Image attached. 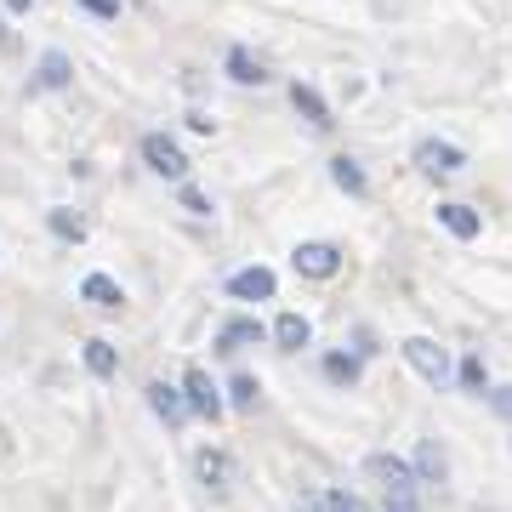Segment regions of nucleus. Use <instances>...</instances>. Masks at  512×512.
Masks as SVG:
<instances>
[{
	"label": "nucleus",
	"mask_w": 512,
	"mask_h": 512,
	"mask_svg": "<svg viewBox=\"0 0 512 512\" xmlns=\"http://www.w3.org/2000/svg\"><path fill=\"white\" fill-rule=\"evenodd\" d=\"M86 370H92L97 382H109L114 370H120V353H114L103 336H92V342H86Z\"/></svg>",
	"instance_id": "nucleus-18"
},
{
	"label": "nucleus",
	"mask_w": 512,
	"mask_h": 512,
	"mask_svg": "<svg viewBox=\"0 0 512 512\" xmlns=\"http://www.w3.org/2000/svg\"><path fill=\"white\" fill-rule=\"evenodd\" d=\"M416 478H427V484H439V478H444V450L433 439L416 450Z\"/></svg>",
	"instance_id": "nucleus-21"
},
{
	"label": "nucleus",
	"mask_w": 512,
	"mask_h": 512,
	"mask_svg": "<svg viewBox=\"0 0 512 512\" xmlns=\"http://www.w3.org/2000/svg\"><path fill=\"white\" fill-rule=\"evenodd\" d=\"M46 228H52L57 239H69V245L86 239V217H74L69 205H52V211H46Z\"/></svg>",
	"instance_id": "nucleus-19"
},
{
	"label": "nucleus",
	"mask_w": 512,
	"mask_h": 512,
	"mask_svg": "<svg viewBox=\"0 0 512 512\" xmlns=\"http://www.w3.org/2000/svg\"><path fill=\"white\" fill-rule=\"evenodd\" d=\"M365 473L376 478V484H382L387 495H399V490H416V484H421V478H416V467H410L404 456H387V450H376V456H365Z\"/></svg>",
	"instance_id": "nucleus-5"
},
{
	"label": "nucleus",
	"mask_w": 512,
	"mask_h": 512,
	"mask_svg": "<svg viewBox=\"0 0 512 512\" xmlns=\"http://www.w3.org/2000/svg\"><path fill=\"white\" fill-rule=\"evenodd\" d=\"M194 473H200V484L211 495H228L234 490V478H239V467H234L228 450H200V456H194Z\"/></svg>",
	"instance_id": "nucleus-6"
},
{
	"label": "nucleus",
	"mask_w": 512,
	"mask_h": 512,
	"mask_svg": "<svg viewBox=\"0 0 512 512\" xmlns=\"http://www.w3.org/2000/svg\"><path fill=\"white\" fill-rule=\"evenodd\" d=\"M69 80H74V63H69L63 52H46V57H40V69H35V86H46V92H63Z\"/></svg>",
	"instance_id": "nucleus-17"
},
{
	"label": "nucleus",
	"mask_w": 512,
	"mask_h": 512,
	"mask_svg": "<svg viewBox=\"0 0 512 512\" xmlns=\"http://www.w3.org/2000/svg\"><path fill=\"white\" fill-rule=\"evenodd\" d=\"M461 387H467V393H484V359H478V353L461 359Z\"/></svg>",
	"instance_id": "nucleus-24"
},
{
	"label": "nucleus",
	"mask_w": 512,
	"mask_h": 512,
	"mask_svg": "<svg viewBox=\"0 0 512 512\" xmlns=\"http://www.w3.org/2000/svg\"><path fill=\"white\" fill-rule=\"evenodd\" d=\"M416 171H427V177H461V171H467V154H461L456 143L421 137L416 143Z\"/></svg>",
	"instance_id": "nucleus-4"
},
{
	"label": "nucleus",
	"mask_w": 512,
	"mask_h": 512,
	"mask_svg": "<svg viewBox=\"0 0 512 512\" xmlns=\"http://www.w3.org/2000/svg\"><path fill=\"white\" fill-rule=\"evenodd\" d=\"M490 404H495V416H507V421H512V387H495Z\"/></svg>",
	"instance_id": "nucleus-30"
},
{
	"label": "nucleus",
	"mask_w": 512,
	"mask_h": 512,
	"mask_svg": "<svg viewBox=\"0 0 512 512\" xmlns=\"http://www.w3.org/2000/svg\"><path fill=\"white\" fill-rule=\"evenodd\" d=\"M74 6H86L92 18H120V0H74Z\"/></svg>",
	"instance_id": "nucleus-28"
},
{
	"label": "nucleus",
	"mask_w": 512,
	"mask_h": 512,
	"mask_svg": "<svg viewBox=\"0 0 512 512\" xmlns=\"http://www.w3.org/2000/svg\"><path fill=\"white\" fill-rule=\"evenodd\" d=\"M183 393H188V410H194V416H205V421L222 416V393L211 387V376H205V370H188V376H183Z\"/></svg>",
	"instance_id": "nucleus-8"
},
{
	"label": "nucleus",
	"mask_w": 512,
	"mask_h": 512,
	"mask_svg": "<svg viewBox=\"0 0 512 512\" xmlns=\"http://www.w3.org/2000/svg\"><path fill=\"white\" fill-rule=\"evenodd\" d=\"M330 512H370L359 495H348V490H330Z\"/></svg>",
	"instance_id": "nucleus-27"
},
{
	"label": "nucleus",
	"mask_w": 512,
	"mask_h": 512,
	"mask_svg": "<svg viewBox=\"0 0 512 512\" xmlns=\"http://www.w3.org/2000/svg\"><path fill=\"white\" fill-rule=\"evenodd\" d=\"M256 393H262V387H256L251 376H234V387H228V404H234V410H256Z\"/></svg>",
	"instance_id": "nucleus-23"
},
{
	"label": "nucleus",
	"mask_w": 512,
	"mask_h": 512,
	"mask_svg": "<svg viewBox=\"0 0 512 512\" xmlns=\"http://www.w3.org/2000/svg\"><path fill=\"white\" fill-rule=\"evenodd\" d=\"M439 222H444L456 239H478V234H484V217H478L473 205H461V200H444V205H439Z\"/></svg>",
	"instance_id": "nucleus-12"
},
{
	"label": "nucleus",
	"mask_w": 512,
	"mask_h": 512,
	"mask_svg": "<svg viewBox=\"0 0 512 512\" xmlns=\"http://www.w3.org/2000/svg\"><path fill=\"white\" fill-rule=\"evenodd\" d=\"M296 512H330L325 490H296Z\"/></svg>",
	"instance_id": "nucleus-25"
},
{
	"label": "nucleus",
	"mask_w": 512,
	"mask_h": 512,
	"mask_svg": "<svg viewBox=\"0 0 512 512\" xmlns=\"http://www.w3.org/2000/svg\"><path fill=\"white\" fill-rule=\"evenodd\" d=\"M319 370H325V382H336V387H353V382H359V359H348V353H330Z\"/></svg>",
	"instance_id": "nucleus-20"
},
{
	"label": "nucleus",
	"mask_w": 512,
	"mask_h": 512,
	"mask_svg": "<svg viewBox=\"0 0 512 512\" xmlns=\"http://www.w3.org/2000/svg\"><path fill=\"white\" fill-rule=\"evenodd\" d=\"M0 46H12V29H6V18H0Z\"/></svg>",
	"instance_id": "nucleus-32"
},
{
	"label": "nucleus",
	"mask_w": 512,
	"mask_h": 512,
	"mask_svg": "<svg viewBox=\"0 0 512 512\" xmlns=\"http://www.w3.org/2000/svg\"><path fill=\"white\" fill-rule=\"evenodd\" d=\"M228 80H234V86H268V69H262V57H251L245 46H228Z\"/></svg>",
	"instance_id": "nucleus-14"
},
{
	"label": "nucleus",
	"mask_w": 512,
	"mask_h": 512,
	"mask_svg": "<svg viewBox=\"0 0 512 512\" xmlns=\"http://www.w3.org/2000/svg\"><path fill=\"white\" fill-rule=\"evenodd\" d=\"M330 183L342 188V194H353V200H365V194H370L365 165H359V160H348V154H336V160H330Z\"/></svg>",
	"instance_id": "nucleus-13"
},
{
	"label": "nucleus",
	"mask_w": 512,
	"mask_h": 512,
	"mask_svg": "<svg viewBox=\"0 0 512 512\" xmlns=\"http://www.w3.org/2000/svg\"><path fill=\"white\" fill-rule=\"evenodd\" d=\"M404 359H410V370H416L427 387L450 382V353H444L433 336H404Z\"/></svg>",
	"instance_id": "nucleus-2"
},
{
	"label": "nucleus",
	"mask_w": 512,
	"mask_h": 512,
	"mask_svg": "<svg viewBox=\"0 0 512 512\" xmlns=\"http://www.w3.org/2000/svg\"><path fill=\"white\" fill-rule=\"evenodd\" d=\"M291 109L302 114V120H308L313 131H330V126H336V120H330V109H325V97L313 92V86H302V80L291 86Z\"/></svg>",
	"instance_id": "nucleus-11"
},
{
	"label": "nucleus",
	"mask_w": 512,
	"mask_h": 512,
	"mask_svg": "<svg viewBox=\"0 0 512 512\" xmlns=\"http://www.w3.org/2000/svg\"><path fill=\"white\" fill-rule=\"evenodd\" d=\"M274 291H279V279L268 274V268H239V274L228 279V296H234V302H274Z\"/></svg>",
	"instance_id": "nucleus-7"
},
{
	"label": "nucleus",
	"mask_w": 512,
	"mask_h": 512,
	"mask_svg": "<svg viewBox=\"0 0 512 512\" xmlns=\"http://www.w3.org/2000/svg\"><path fill=\"white\" fill-rule=\"evenodd\" d=\"M291 268L302 279H336L342 274V251H336L330 239H302V245L291 251Z\"/></svg>",
	"instance_id": "nucleus-3"
},
{
	"label": "nucleus",
	"mask_w": 512,
	"mask_h": 512,
	"mask_svg": "<svg viewBox=\"0 0 512 512\" xmlns=\"http://www.w3.org/2000/svg\"><path fill=\"white\" fill-rule=\"evenodd\" d=\"M262 336H268V330L256 325V319H228V325L217 330V348L222 353H239V348H256Z\"/></svg>",
	"instance_id": "nucleus-16"
},
{
	"label": "nucleus",
	"mask_w": 512,
	"mask_h": 512,
	"mask_svg": "<svg viewBox=\"0 0 512 512\" xmlns=\"http://www.w3.org/2000/svg\"><path fill=\"white\" fill-rule=\"evenodd\" d=\"M148 404H154V416H160L165 427H183V421L194 416V410H188V393H183V387H165V382L148 387Z\"/></svg>",
	"instance_id": "nucleus-9"
},
{
	"label": "nucleus",
	"mask_w": 512,
	"mask_h": 512,
	"mask_svg": "<svg viewBox=\"0 0 512 512\" xmlns=\"http://www.w3.org/2000/svg\"><path fill=\"white\" fill-rule=\"evenodd\" d=\"M274 342L285 353H302L313 342V325L302 319V313H279V319H274Z\"/></svg>",
	"instance_id": "nucleus-15"
},
{
	"label": "nucleus",
	"mask_w": 512,
	"mask_h": 512,
	"mask_svg": "<svg viewBox=\"0 0 512 512\" xmlns=\"http://www.w3.org/2000/svg\"><path fill=\"white\" fill-rule=\"evenodd\" d=\"M137 154H143V165L154 171V177H165V183H188V154H183V143L177 137H165V131H148L143 143H137Z\"/></svg>",
	"instance_id": "nucleus-1"
},
{
	"label": "nucleus",
	"mask_w": 512,
	"mask_h": 512,
	"mask_svg": "<svg viewBox=\"0 0 512 512\" xmlns=\"http://www.w3.org/2000/svg\"><path fill=\"white\" fill-rule=\"evenodd\" d=\"M188 131H200V137H211V131H217V120H211L205 109H188Z\"/></svg>",
	"instance_id": "nucleus-29"
},
{
	"label": "nucleus",
	"mask_w": 512,
	"mask_h": 512,
	"mask_svg": "<svg viewBox=\"0 0 512 512\" xmlns=\"http://www.w3.org/2000/svg\"><path fill=\"white\" fill-rule=\"evenodd\" d=\"M382 512H421V495L416 490H399V495H387V507Z\"/></svg>",
	"instance_id": "nucleus-26"
},
{
	"label": "nucleus",
	"mask_w": 512,
	"mask_h": 512,
	"mask_svg": "<svg viewBox=\"0 0 512 512\" xmlns=\"http://www.w3.org/2000/svg\"><path fill=\"white\" fill-rule=\"evenodd\" d=\"M177 205H183L188 217H211V200H205L194 183H177Z\"/></svg>",
	"instance_id": "nucleus-22"
},
{
	"label": "nucleus",
	"mask_w": 512,
	"mask_h": 512,
	"mask_svg": "<svg viewBox=\"0 0 512 512\" xmlns=\"http://www.w3.org/2000/svg\"><path fill=\"white\" fill-rule=\"evenodd\" d=\"M29 6H35V0H6V12H29Z\"/></svg>",
	"instance_id": "nucleus-31"
},
{
	"label": "nucleus",
	"mask_w": 512,
	"mask_h": 512,
	"mask_svg": "<svg viewBox=\"0 0 512 512\" xmlns=\"http://www.w3.org/2000/svg\"><path fill=\"white\" fill-rule=\"evenodd\" d=\"M80 296H86L92 308H103V313L126 308V291H120V279H109V274H86L80 279Z\"/></svg>",
	"instance_id": "nucleus-10"
}]
</instances>
